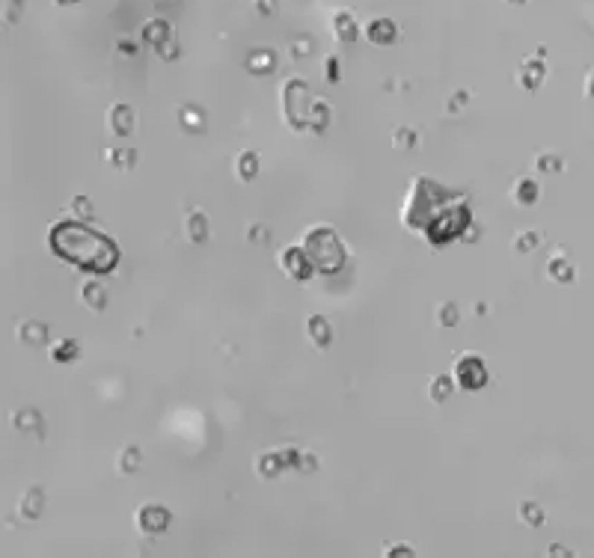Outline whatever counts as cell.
Here are the masks:
<instances>
[{
  "instance_id": "46",
  "label": "cell",
  "mask_w": 594,
  "mask_h": 558,
  "mask_svg": "<svg viewBox=\"0 0 594 558\" xmlns=\"http://www.w3.org/2000/svg\"><path fill=\"white\" fill-rule=\"evenodd\" d=\"M508 3H523V0H508Z\"/></svg>"
},
{
  "instance_id": "15",
  "label": "cell",
  "mask_w": 594,
  "mask_h": 558,
  "mask_svg": "<svg viewBox=\"0 0 594 558\" xmlns=\"http://www.w3.org/2000/svg\"><path fill=\"white\" fill-rule=\"evenodd\" d=\"M18 342L27 345V347L48 345V324H42V321H24L21 327H18Z\"/></svg>"
},
{
  "instance_id": "25",
  "label": "cell",
  "mask_w": 594,
  "mask_h": 558,
  "mask_svg": "<svg viewBox=\"0 0 594 558\" xmlns=\"http://www.w3.org/2000/svg\"><path fill=\"white\" fill-rule=\"evenodd\" d=\"M517 514H520V523H526V526H541L544 523V511H541V505L538 502H532V499H523L520 505H517Z\"/></svg>"
},
{
  "instance_id": "10",
  "label": "cell",
  "mask_w": 594,
  "mask_h": 558,
  "mask_svg": "<svg viewBox=\"0 0 594 558\" xmlns=\"http://www.w3.org/2000/svg\"><path fill=\"white\" fill-rule=\"evenodd\" d=\"M81 303L93 312H104L107 309V288L98 282V279H86L81 285Z\"/></svg>"
},
{
  "instance_id": "29",
  "label": "cell",
  "mask_w": 594,
  "mask_h": 558,
  "mask_svg": "<svg viewBox=\"0 0 594 558\" xmlns=\"http://www.w3.org/2000/svg\"><path fill=\"white\" fill-rule=\"evenodd\" d=\"M547 273H550V279H556V282H571V279H573V267L564 262L562 256H556V258H550Z\"/></svg>"
},
{
  "instance_id": "27",
  "label": "cell",
  "mask_w": 594,
  "mask_h": 558,
  "mask_svg": "<svg viewBox=\"0 0 594 558\" xmlns=\"http://www.w3.org/2000/svg\"><path fill=\"white\" fill-rule=\"evenodd\" d=\"M416 143H419V134H416L413 128L401 125V128H395L392 131V146L401 148V152H410V148H416Z\"/></svg>"
},
{
  "instance_id": "37",
  "label": "cell",
  "mask_w": 594,
  "mask_h": 558,
  "mask_svg": "<svg viewBox=\"0 0 594 558\" xmlns=\"http://www.w3.org/2000/svg\"><path fill=\"white\" fill-rule=\"evenodd\" d=\"M247 241L265 244V241H267V232H265V226H259V223H256V226H250V229H247Z\"/></svg>"
},
{
  "instance_id": "32",
  "label": "cell",
  "mask_w": 594,
  "mask_h": 558,
  "mask_svg": "<svg viewBox=\"0 0 594 558\" xmlns=\"http://www.w3.org/2000/svg\"><path fill=\"white\" fill-rule=\"evenodd\" d=\"M68 208H72V211H75L77 217H84V220H89V217L95 214L93 199H89V196H72V205H68Z\"/></svg>"
},
{
  "instance_id": "34",
  "label": "cell",
  "mask_w": 594,
  "mask_h": 558,
  "mask_svg": "<svg viewBox=\"0 0 594 558\" xmlns=\"http://www.w3.org/2000/svg\"><path fill=\"white\" fill-rule=\"evenodd\" d=\"M312 51H315V42H312L309 36H300V39H297V42H291V57H294V59H303V57H309Z\"/></svg>"
},
{
  "instance_id": "11",
  "label": "cell",
  "mask_w": 594,
  "mask_h": 558,
  "mask_svg": "<svg viewBox=\"0 0 594 558\" xmlns=\"http://www.w3.org/2000/svg\"><path fill=\"white\" fill-rule=\"evenodd\" d=\"M184 229H187L191 244H205L208 241V217H205V211H200V208H187Z\"/></svg>"
},
{
  "instance_id": "31",
  "label": "cell",
  "mask_w": 594,
  "mask_h": 558,
  "mask_svg": "<svg viewBox=\"0 0 594 558\" xmlns=\"http://www.w3.org/2000/svg\"><path fill=\"white\" fill-rule=\"evenodd\" d=\"M458 321H461V309H458L454 300H446V303L437 306V324L440 327H454Z\"/></svg>"
},
{
  "instance_id": "8",
  "label": "cell",
  "mask_w": 594,
  "mask_h": 558,
  "mask_svg": "<svg viewBox=\"0 0 594 558\" xmlns=\"http://www.w3.org/2000/svg\"><path fill=\"white\" fill-rule=\"evenodd\" d=\"M514 81H517L523 89H526V93H535V89L541 86V81H544V63H541V59H535V57L523 59V66L517 68Z\"/></svg>"
},
{
  "instance_id": "16",
  "label": "cell",
  "mask_w": 594,
  "mask_h": 558,
  "mask_svg": "<svg viewBox=\"0 0 594 558\" xmlns=\"http://www.w3.org/2000/svg\"><path fill=\"white\" fill-rule=\"evenodd\" d=\"M235 175L241 178V182H253V178L259 175V152L244 148V152L238 155V161H235Z\"/></svg>"
},
{
  "instance_id": "23",
  "label": "cell",
  "mask_w": 594,
  "mask_h": 558,
  "mask_svg": "<svg viewBox=\"0 0 594 558\" xmlns=\"http://www.w3.org/2000/svg\"><path fill=\"white\" fill-rule=\"evenodd\" d=\"M77 354H81V347H77L75 338H59V342L51 347V360L54 363H75Z\"/></svg>"
},
{
  "instance_id": "12",
  "label": "cell",
  "mask_w": 594,
  "mask_h": 558,
  "mask_svg": "<svg viewBox=\"0 0 594 558\" xmlns=\"http://www.w3.org/2000/svg\"><path fill=\"white\" fill-rule=\"evenodd\" d=\"M365 36H369V42L374 45H392L395 39H399V27H395L390 18H374L365 27Z\"/></svg>"
},
{
  "instance_id": "7",
  "label": "cell",
  "mask_w": 594,
  "mask_h": 558,
  "mask_svg": "<svg viewBox=\"0 0 594 558\" xmlns=\"http://www.w3.org/2000/svg\"><path fill=\"white\" fill-rule=\"evenodd\" d=\"M15 511L24 517V520H39L45 511V493L42 487H27V490L21 493V499H18Z\"/></svg>"
},
{
  "instance_id": "3",
  "label": "cell",
  "mask_w": 594,
  "mask_h": 558,
  "mask_svg": "<svg viewBox=\"0 0 594 558\" xmlns=\"http://www.w3.org/2000/svg\"><path fill=\"white\" fill-rule=\"evenodd\" d=\"M280 271L289 276V279H297V282H303V279H309L312 276V271H315V264H312V258H309V253L303 250V244H289V247H282L280 250Z\"/></svg>"
},
{
  "instance_id": "5",
  "label": "cell",
  "mask_w": 594,
  "mask_h": 558,
  "mask_svg": "<svg viewBox=\"0 0 594 558\" xmlns=\"http://www.w3.org/2000/svg\"><path fill=\"white\" fill-rule=\"evenodd\" d=\"M170 520H173V514L166 511L164 505H155V502H143L140 508H137V514H134L137 529H140L143 535H148V537L164 535L166 529H170Z\"/></svg>"
},
{
  "instance_id": "17",
  "label": "cell",
  "mask_w": 594,
  "mask_h": 558,
  "mask_svg": "<svg viewBox=\"0 0 594 558\" xmlns=\"http://www.w3.org/2000/svg\"><path fill=\"white\" fill-rule=\"evenodd\" d=\"M178 122H182V128L187 134H202L205 131V113L200 110V107H193V104H184L182 110H178Z\"/></svg>"
},
{
  "instance_id": "41",
  "label": "cell",
  "mask_w": 594,
  "mask_h": 558,
  "mask_svg": "<svg viewBox=\"0 0 594 558\" xmlns=\"http://www.w3.org/2000/svg\"><path fill=\"white\" fill-rule=\"evenodd\" d=\"M256 9H259L262 15H274L276 12V0H256Z\"/></svg>"
},
{
  "instance_id": "28",
  "label": "cell",
  "mask_w": 594,
  "mask_h": 558,
  "mask_svg": "<svg viewBox=\"0 0 594 558\" xmlns=\"http://www.w3.org/2000/svg\"><path fill=\"white\" fill-rule=\"evenodd\" d=\"M134 157H137V152L131 148H104V161H111L113 166H119V169H131L134 166Z\"/></svg>"
},
{
  "instance_id": "30",
  "label": "cell",
  "mask_w": 594,
  "mask_h": 558,
  "mask_svg": "<svg viewBox=\"0 0 594 558\" xmlns=\"http://www.w3.org/2000/svg\"><path fill=\"white\" fill-rule=\"evenodd\" d=\"M327 122H330V104L315 98V102H312V128H309V131L321 134L324 128H327Z\"/></svg>"
},
{
  "instance_id": "13",
  "label": "cell",
  "mask_w": 594,
  "mask_h": 558,
  "mask_svg": "<svg viewBox=\"0 0 594 558\" xmlns=\"http://www.w3.org/2000/svg\"><path fill=\"white\" fill-rule=\"evenodd\" d=\"M306 333H309V338H312V345L315 347H330V342H333V327H330V321H327L324 315H309V321H306Z\"/></svg>"
},
{
  "instance_id": "22",
  "label": "cell",
  "mask_w": 594,
  "mask_h": 558,
  "mask_svg": "<svg viewBox=\"0 0 594 558\" xmlns=\"http://www.w3.org/2000/svg\"><path fill=\"white\" fill-rule=\"evenodd\" d=\"M170 36H173L170 33V24H166L164 18H155V21H146L143 24V39H146V42H152V45H161Z\"/></svg>"
},
{
  "instance_id": "4",
  "label": "cell",
  "mask_w": 594,
  "mask_h": 558,
  "mask_svg": "<svg viewBox=\"0 0 594 558\" xmlns=\"http://www.w3.org/2000/svg\"><path fill=\"white\" fill-rule=\"evenodd\" d=\"M454 381H458L467 392L481 389V386L488 383V365H484L481 356L463 354V356H458V363H454Z\"/></svg>"
},
{
  "instance_id": "39",
  "label": "cell",
  "mask_w": 594,
  "mask_h": 558,
  "mask_svg": "<svg viewBox=\"0 0 594 558\" xmlns=\"http://www.w3.org/2000/svg\"><path fill=\"white\" fill-rule=\"evenodd\" d=\"M116 51L125 54V57H134V54H137V42H125V39H119V42H116Z\"/></svg>"
},
{
  "instance_id": "21",
  "label": "cell",
  "mask_w": 594,
  "mask_h": 558,
  "mask_svg": "<svg viewBox=\"0 0 594 558\" xmlns=\"http://www.w3.org/2000/svg\"><path fill=\"white\" fill-rule=\"evenodd\" d=\"M12 425H15L21 434H33L36 427L42 425V413L33 410V407H24V410H18V413L12 416Z\"/></svg>"
},
{
  "instance_id": "33",
  "label": "cell",
  "mask_w": 594,
  "mask_h": 558,
  "mask_svg": "<svg viewBox=\"0 0 594 558\" xmlns=\"http://www.w3.org/2000/svg\"><path fill=\"white\" fill-rule=\"evenodd\" d=\"M155 51H157V57H161V59H166V63H170V59H175L178 54H182V48H178V42H175V39L170 36V39H166V42L155 45Z\"/></svg>"
},
{
  "instance_id": "45",
  "label": "cell",
  "mask_w": 594,
  "mask_h": 558,
  "mask_svg": "<svg viewBox=\"0 0 594 558\" xmlns=\"http://www.w3.org/2000/svg\"><path fill=\"white\" fill-rule=\"evenodd\" d=\"M57 3H77V0H57Z\"/></svg>"
},
{
  "instance_id": "9",
  "label": "cell",
  "mask_w": 594,
  "mask_h": 558,
  "mask_svg": "<svg viewBox=\"0 0 594 558\" xmlns=\"http://www.w3.org/2000/svg\"><path fill=\"white\" fill-rule=\"evenodd\" d=\"M538 193H541V187H538V182H535V178H529V175L514 178V184H511V199H514V202H517L520 208H529V205L538 202Z\"/></svg>"
},
{
  "instance_id": "24",
  "label": "cell",
  "mask_w": 594,
  "mask_h": 558,
  "mask_svg": "<svg viewBox=\"0 0 594 558\" xmlns=\"http://www.w3.org/2000/svg\"><path fill=\"white\" fill-rule=\"evenodd\" d=\"M140 448L137 445H125L122 452H119V461H116V466H119V472L122 475H131V472H137L140 470Z\"/></svg>"
},
{
  "instance_id": "38",
  "label": "cell",
  "mask_w": 594,
  "mask_h": 558,
  "mask_svg": "<svg viewBox=\"0 0 594 558\" xmlns=\"http://www.w3.org/2000/svg\"><path fill=\"white\" fill-rule=\"evenodd\" d=\"M470 102V95L467 93H454L452 98H449V113H458L461 110V104H467Z\"/></svg>"
},
{
  "instance_id": "6",
  "label": "cell",
  "mask_w": 594,
  "mask_h": 558,
  "mask_svg": "<svg viewBox=\"0 0 594 558\" xmlns=\"http://www.w3.org/2000/svg\"><path fill=\"white\" fill-rule=\"evenodd\" d=\"M134 125H137V113H134L131 104L116 102L111 110H107V128H111V134H116V137H131V134H134Z\"/></svg>"
},
{
  "instance_id": "1",
  "label": "cell",
  "mask_w": 594,
  "mask_h": 558,
  "mask_svg": "<svg viewBox=\"0 0 594 558\" xmlns=\"http://www.w3.org/2000/svg\"><path fill=\"white\" fill-rule=\"evenodd\" d=\"M48 244H51L54 256L77 264L86 273H111L119 264V247L104 232H98L86 223L75 220L54 223L51 232H48Z\"/></svg>"
},
{
  "instance_id": "35",
  "label": "cell",
  "mask_w": 594,
  "mask_h": 558,
  "mask_svg": "<svg viewBox=\"0 0 594 558\" xmlns=\"http://www.w3.org/2000/svg\"><path fill=\"white\" fill-rule=\"evenodd\" d=\"M535 166H538L541 173H559L562 161H559L556 155H538V157H535Z\"/></svg>"
},
{
  "instance_id": "43",
  "label": "cell",
  "mask_w": 594,
  "mask_h": 558,
  "mask_svg": "<svg viewBox=\"0 0 594 558\" xmlns=\"http://www.w3.org/2000/svg\"><path fill=\"white\" fill-rule=\"evenodd\" d=\"M383 555H413V550H410V546H399V543H395V546H386Z\"/></svg>"
},
{
  "instance_id": "42",
  "label": "cell",
  "mask_w": 594,
  "mask_h": 558,
  "mask_svg": "<svg viewBox=\"0 0 594 558\" xmlns=\"http://www.w3.org/2000/svg\"><path fill=\"white\" fill-rule=\"evenodd\" d=\"M461 238H463V241H467V244L479 241V226H475V223H470L467 229H463V235H461Z\"/></svg>"
},
{
  "instance_id": "40",
  "label": "cell",
  "mask_w": 594,
  "mask_h": 558,
  "mask_svg": "<svg viewBox=\"0 0 594 558\" xmlns=\"http://www.w3.org/2000/svg\"><path fill=\"white\" fill-rule=\"evenodd\" d=\"M327 77H330V81H339V59L336 57H327Z\"/></svg>"
},
{
  "instance_id": "14",
  "label": "cell",
  "mask_w": 594,
  "mask_h": 558,
  "mask_svg": "<svg viewBox=\"0 0 594 558\" xmlns=\"http://www.w3.org/2000/svg\"><path fill=\"white\" fill-rule=\"evenodd\" d=\"M247 68H250L253 75H271L276 68V54L271 48H253V51L247 54Z\"/></svg>"
},
{
  "instance_id": "19",
  "label": "cell",
  "mask_w": 594,
  "mask_h": 558,
  "mask_svg": "<svg viewBox=\"0 0 594 558\" xmlns=\"http://www.w3.org/2000/svg\"><path fill=\"white\" fill-rule=\"evenodd\" d=\"M256 466H259L262 478H274V475H280L285 470V461H282L280 452H265V454L256 457Z\"/></svg>"
},
{
  "instance_id": "26",
  "label": "cell",
  "mask_w": 594,
  "mask_h": 558,
  "mask_svg": "<svg viewBox=\"0 0 594 558\" xmlns=\"http://www.w3.org/2000/svg\"><path fill=\"white\" fill-rule=\"evenodd\" d=\"M538 244H541V235L535 232V229H520V232L514 235V241H511V247L517 253H532Z\"/></svg>"
},
{
  "instance_id": "20",
  "label": "cell",
  "mask_w": 594,
  "mask_h": 558,
  "mask_svg": "<svg viewBox=\"0 0 594 558\" xmlns=\"http://www.w3.org/2000/svg\"><path fill=\"white\" fill-rule=\"evenodd\" d=\"M333 33L336 39H342V42H354L356 39V21L351 12H336L333 15Z\"/></svg>"
},
{
  "instance_id": "2",
  "label": "cell",
  "mask_w": 594,
  "mask_h": 558,
  "mask_svg": "<svg viewBox=\"0 0 594 558\" xmlns=\"http://www.w3.org/2000/svg\"><path fill=\"white\" fill-rule=\"evenodd\" d=\"M303 250L309 253L315 271L321 273H336L345 264V247L339 241L333 226H312L309 232L303 235Z\"/></svg>"
},
{
  "instance_id": "44",
  "label": "cell",
  "mask_w": 594,
  "mask_h": 558,
  "mask_svg": "<svg viewBox=\"0 0 594 558\" xmlns=\"http://www.w3.org/2000/svg\"><path fill=\"white\" fill-rule=\"evenodd\" d=\"M315 466H318V457H315V454H303V463H300V470H303V472H312Z\"/></svg>"
},
{
  "instance_id": "18",
  "label": "cell",
  "mask_w": 594,
  "mask_h": 558,
  "mask_svg": "<svg viewBox=\"0 0 594 558\" xmlns=\"http://www.w3.org/2000/svg\"><path fill=\"white\" fill-rule=\"evenodd\" d=\"M452 389H454V381H452L449 374H434L431 381H428V395H431V401H434V404L449 401Z\"/></svg>"
},
{
  "instance_id": "36",
  "label": "cell",
  "mask_w": 594,
  "mask_h": 558,
  "mask_svg": "<svg viewBox=\"0 0 594 558\" xmlns=\"http://www.w3.org/2000/svg\"><path fill=\"white\" fill-rule=\"evenodd\" d=\"M280 454H282V461H285V466H289V470H300V463H303V454L297 452V448H291V445H289V448H282Z\"/></svg>"
}]
</instances>
